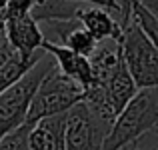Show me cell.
Segmentation results:
<instances>
[{"label": "cell", "mask_w": 158, "mask_h": 150, "mask_svg": "<svg viewBox=\"0 0 158 150\" xmlns=\"http://www.w3.org/2000/svg\"><path fill=\"white\" fill-rule=\"evenodd\" d=\"M120 4L124 6V12L120 16L122 36L118 42L122 48L124 64L138 88L158 86V48L132 16L128 0H120Z\"/></svg>", "instance_id": "1"}, {"label": "cell", "mask_w": 158, "mask_h": 150, "mask_svg": "<svg viewBox=\"0 0 158 150\" xmlns=\"http://www.w3.org/2000/svg\"><path fill=\"white\" fill-rule=\"evenodd\" d=\"M158 126V86L138 88L116 116L100 150H122Z\"/></svg>", "instance_id": "2"}, {"label": "cell", "mask_w": 158, "mask_h": 150, "mask_svg": "<svg viewBox=\"0 0 158 150\" xmlns=\"http://www.w3.org/2000/svg\"><path fill=\"white\" fill-rule=\"evenodd\" d=\"M54 64H56L54 58L46 52L18 82H14L8 90L0 94V140L26 122L32 98L42 78L54 68Z\"/></svg>", "instance_id": "3"}, {"label": "cell", "mask_w": 158, "mask_h": 150, "mask_svg": "<svg viewBox=\"0 0 158 150\" xmlns=\"http://www.w3.org/2000/svg\"><path fill=\"white\" fill-rule=\"evenodd\" d=\"M80 100H84V88L72 78L64 76L54 64V68L42 78L34 98H32L24 126L32 128L42 118L68 112Z\"/></svg>", "instance_id": "4"}, {"label": "cell", "mask_w": 158, "mask_h": 150, "mask_svg": "<svg viewBox=\"0 0 158 150\" xmlns=\"http://www.w3.org/2000/svg\"><path fill=\"white\" fill-rule=\"evenodd\" d=\"M110 128L112 122L80 100L66 112V150H100Z\"/></svg>", "instance_id": "5"}, {"label": "cell", "mask_w": 158, "mask_h": 150, "mask_svg": "<svg viewBox=\"0 0 158 150\" xmlns=\"http://www.w3.org/2000/svg\"><path fill=\"white\" fill-rule=\"evenodd\" d=\"M4 26H6L8 42H10V46L14 48V52L20 58L32 60V58L44 54L42 28H40V24L30 14L22 16V18H6L4 20Z\"/></svg>", "instance_id": "6"}, {"label": "cell", "mask_w": 158, "mask_h": 150, "mask_svg": "<svg viewBox=\"0 0 158 150\" xmlns=\"http://www.w3.org/2000/svg\"><path fill=\"white\" fill-rule=\"evenodd\" d=\"M42 50H46V52L54 58L56 68L60 70L64 76H68V78H72L74 82H78L84 90L92 86L94 76H92V64H90V58L82 56V54H76L74 50H70L66 46L48 42V40H44Z\"/></svg>", "instance_id": "7"}, {"label": "cell", "mask_w": 158, "mask_h": 150, "mask_svg": "<svg viewBox=\"0 0 158 150\" xmlns=\"http://www.w3.org/2000/svg\"><path fill=\"white\" fill-rule=\"evenodd\" d=\"M66 112L42 118L28 130L30 150H66Z\"/></svg>", "instance_id": "8"}, {"label": "cell", "mask_w": 158, "mask_h": 150, "mask_svg": "<svg viewBox=\"0 0 158 150\" xmlns=\"http://www.w3.org/2000/svg\"><path fill=\"white\" fill-rule=\"evenodd\" d=\"M76 18L80 20V24L98 40V42H104V40H120L122 36V26H120V20L112 14L110 10L100 6H82L78 10Z\"/></svg>", "instance_id": "9"}, {"label": "cell", "mask_w": 158, "mask_h": 150, "mask_svg": "<svg viewBox=\"0 0 158 150\" xmlns=\"http://www.w3.org/2000/svg\"><path fill=\"white\" fill-rule=\"evenodd\" d=\"M80 8H82V4L72 2V0H34V8H32L30 16L36 22L72 20V18H76Z\"/></svg>", "instance_id": "10"}, {"label": "cell", "mask_w": 158, "mask_h": 150, "mask_svg": "<svg viewBox=\"0 0 158 150\" xmlns=\"http://www.w3.org/2000/svg\"><path fill=\"white\" fill-rule=\"evenodd\" d=\"M98 44H100V42H98V40L80 24V20L76 18V22L72 24V28L64 34L60 46H66V48L74 50L76 54H82V56L90 58L94 54V50L98 48Z\"/></svg>", "instance_id": "11"}, {"label": "cell", "mask_w": 158, "mask_h": 150, "mask_svg": "<svg viewBox=\"0 0 158 150\" xmlns=\"http://www.w3.org/2000/svg\"><path fill=\"white\" fill-rule=\"evenodd\" d=\"M44 54H46V50H44ZM44 54L32 58V60H24V58H20L18 54L14 52V56H12L6 64L0 66V94H2L4 90H8L14 82H18L20 78H22L24 74H26L28 70H30L32 66H34L36 62L44 56Z\"/></svg>", "instance_id": "12"}, {"label": "cell", "mask_w": 158, "mask_h": 150, "mask_svg": "<svg viewBox=\"0 0 158 150\" xmlns=\"http://www.w3.org/2000/svg\"><path fill=\"white\" fill-rule=\"evenodd\" d=\"M28 126H20L18 130H14L12 134L4 136L0 140V150H30L28 148V142H26V136H28Z\"/></svg>", "instance_id": "13"}, {"label": "cell", "mask_w": 158, "mask_h": 150, "mask_svg": "<svg viewBox=\"0 0 158 150\" xmlns=\"http://www.w3.org/2000/svg\"><path fill=\"white\" fill-rule=\"evenodd\" d=\"M122 150H158V126L152 128L146 134H142L138 140H134Z\"/></svg>", "instance_id": "14"}, {"label": "cell", "mask_w": 158, "mask_h": 150, "mask_svg": "<svg viewBox=\"0 0 158 150\" xmlns=\"http://www.w3.org/2000/svg\"><path fill=\"white\" fill-rule=\"evenodd\" d=\"M34 8V0H10L6 8V14H4V20L6 18H22V16H28Z\"/></svg>", "instance_id": "15"}, {"label": "cell", "mask_w": 158, "mask_h": 150, "mask_svg": "<svg viewBox=\"0 0 158 150\" xmlns=\"http://www.w3.org/2000/svg\"><path fill=\"white\" fill-rule=\"evenodd\" d=\"M72 2H80V4L86 2V4H92V6L106 8V10H110L118 20H120V16H122V12H124V8H122V4H120V0H72Z\"/></svg>", "instance_id": "16"}, {"label": "cell", "mask_w": 158, "mask_h": 150, "mask_svg": "<svg viewBox=\"0 0 158 150\" xmlns=\"http://www.w3.org/2000/svg\"><path fill=\"white\" fill-rule=\"evenodd\" d=\"M138 2L142 4L150 14H154L156 18H158V0H138Z\"/></svg>", "instance_id": "17"}, {"label": "cell", "mask_w": 158, "mask_h": 150, "mask_svg": "<svg viewBox=\"0 0 158 150\" xmlns=\"http://www.w3.org/2000/svg\"><path fill=\"white\" fill-rule=\"evenodd\" d=\"M10 4V0H0V18L4 20V14H6V8Z\"/></svg>", "instance_id": "18"}]
</instances>
